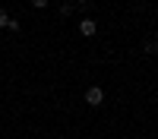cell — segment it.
<instances>
[{
  "label": "cell",
  "mask_w": 158,
  "mask_h": 139,
  "mask_svg": "<svg viewBox=\"0 0 158 139\" xmlns=\"http://www.w3.org/2000/svg\"><path fill=\"white\" fill-rule=\"evenodd\" d=\"M6 25H10V16H6V10L0 6V29H6Z\"/></svg>",
  "instance_id": "obj_4"
},
{
  "label": "cell",
  "mask_w": 158,
  "mask_h": 139,
  "mask_svg": "<svg viewBox=\"0 0 158 139\" xmlns=\"http://www.w3.org/2000/svg\"><path fill=\"white\" fill-rule=\"evenodd\" d=\"M79 32H82L85 38H92V35H95V32H98V25H95V22H92V19H82V22H79Z\"/></svg>",
  "instance_id": "obj_2"
},
{
  "label": "cell",
  "mask_w": 158,
  "mask_h": 139,
  "mask_svg": "<svg viewBox=\"0 0 158 139\" xmlns=\"http://www.w3.org/2000/svg\"><path fill=\"white\" fill-rule=\"evenodd\" d=\"M142 47H146V54H158V38H149Z\"/></svg>",
  "instance_id": "obj_3"
},
{
  "label": "cell",
  "mask_w": 158,
  "mask_h": 139,
  "mask_svg": "<svg viewBox=\"0 0 158 139\" xmlns=\"http://www.w3.org/2000/svg\"><path fill=\"white\" fill-rule=\"evenodd\" d=\"M85 104H92V108L104 104V88H101V85H89V88H85Z\"/></svg>",
  "instance_id": "obj_1"
},
{
  "label": "cell",
  "mask_w": 158,
  "mask_h": 139,
  "mask_svg": "<svg viewBox=\"0 0 158 139\" xmlns=\"http://www.w3.org/2000/svg\"><path fill=\"white\" fill-rule=\"evenodd\" d=\"M48 3H51V0H32V6H35V10H44Z\"/></svg>",
  "instance_id": "obj_5"
},
{
  "label": "cell",
  "mask_w": 158,
  "mask_h": 139,
  "mask_svg": "<svg viewBox=\"0 0 158 139\" xmlns=\"http://www.w3.org/2000/svg\"><path fill=\"white\" fill-rule=\"evenodd\" d=\"M76 3H85V0H76Z\"/></svg>",
  "instance_id": "obj_6"
}]
</instances>
